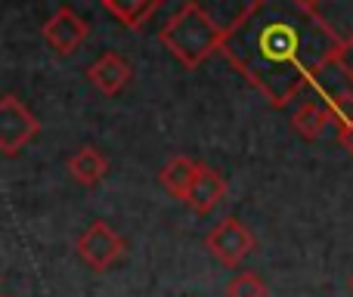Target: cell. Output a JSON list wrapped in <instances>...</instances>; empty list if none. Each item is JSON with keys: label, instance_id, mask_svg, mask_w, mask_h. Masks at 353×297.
Listing matches in <instances>:
<instances>
[{"label": "cell", "instance_id": "cell-5", "mask_svg": "<svg viewBox=\"0 0 353 297\" xmlns=\"http://www.w3.org/2000/svg\"><path fill=\"white\" fill-rule=\"evenodd\" d=\"M254 245H257L254 232H251L239 217H223L217 226H211L208 236H205L208 254H211L217 263L230 267V269H236L239 263L254 251Z\"/></svg>", "mask_w": 353, "mask_h": 297}, {"label": "cell", "instance_id": "cell-8", "mask_svg": "<svg viewBox=\"0 0 353 297\" xmlns=\"http://www.w3.org/2000/svg\"><path fill=\"white\" fill-rule=\"evenodd\" d=\"M87 78H90V84L97 87L103 96H118V93L130 84L134 68H130V62L124 59V56L103 53L90 68H87Z\"/></svg>", "mask_w": 353, "mask_h": 297}, {"label": "cell", "instance_id": "cell-13", "mask_svg": "<svg viewBox=\"0 0 353 297\" xmlns=\"http://www.w3.org/2000/svg\"><path fill=\"white\" fill-rule=\"evenodd\" d=\"M267 294H270V288L263 282V276L251 273V269L232 276L230 285H226V297H267Z\"/></svg>", "mask_w": 353, "mask_h": 297}, {"label": "cell", "instance_id": "cell-3", "mask_svg": "<svg viewBox=\"0 0 353 297\" xmlns=\"http://www.w3.org/2000/svg\"><path fill=\"white\" fill-rule=\"evenodd\" d=\"M37 134H41V121L34 118V112L16 93H3L0 99V152L6 158H16Z\"/></svg>", "mask_w": 353, "mask_h": 297}, {"label": "cell", "instance_id": "cell-14", "mask_svg": "<svg viewBox=\"0 0 353 297\" xmlns=\"http://www.w3.org/2000/svg\"><path fill=\"white\" fill-rule=\"evenodd\" d=\"M325 109H329V121L335 124L338 130L353 127V93H332Z\"/></svg>", "mask_w": 353, "mask_h": 297}, {"label": "cell", "instance_id": "cell-6", "mask_svg": "<svg viewBox=\"0 0 353 297\" xmlns=\"http://www.w3.org/2000/svg\"><path fill=\"white\" fill-rule=\"evenodd\" d=\"M41 34H43L47 47L53 50L56 56H68V53H74V50H78L81 43L87 41V34H90V25H87L74 10H68V6H59V10H56L53 16L43 22Z\"/></svg>", "mask_w": 353, "mask_h": 297}, {"label": "cell", "instance_id": "cell-7", "mask_svg": "<svg viewBox=\"0 0 353 297\" xmlns=\"http://www.w3.org/2000/svg\"><path fill=\"white\" fill-rule=\"evenodd\" d=\"M223 198H226V180H223V174H220V170H214L211 164H201L199 176L192 180V186H189L183 205H186L189 211H195L199 217H205V214H211Z\"/></svg>", "mask_w": 353, "mask_h": 297}, {"label": "cell", "instance_id": "cell-18", "mask_svg": "<svg viewBox=\"0 0 353 297\" xmlns=\"http://www.w3.org/2000/svg\"><path fill=\"white\" fill-rule=\"evenodd\" d=\"M350 291H353V276H350Z\"/></svg>", "mask_w": 353, "mask_h": 297}, {"label": "cell", "instance_id": "cell-9", "mask_svg": "<svg viewBox=\"0 0 353 297\" xmlns=\"http://www.w3.org/2000/svg\"><path fill=\"white\" fill-rule=\"evenodd\" d=\"M105 174H109V158H105L97 146H81L72 158H68V176L84 189L99 186V183L105 180Z\"/></svg>", "mask_w": 353, "mask_h": 297}, {"label": "cell", "instance_id": "cell-1", "mask_svg": "<svg viewBox=\"0 0 353 297\" xmlns=\"http://www.w3.org/2000/svg\"><path fill=\"white\" fill-rule=\"evenodd\" d=\"M341 41L304 0H251L223 28L220 56L273 109H285L335 62Z\"/></svg>", "mask_w": 353, "mask_h": 297}, {"label": "cell", "instance_id": "cell-10", "mask_svg": "<svg viewBox=\"0 0 353 297\" xmlns=\"http://www.w3.org/2000/svg\"><path fill=\"white\" fill-rule=\"evenodd\" d=\"M199 170H201V161H195V158H189V155H174L171 161L161 167L159 180H161V186H165V192H171L174 198L183 201L189 186H192V180L199 176Z\"/></svg>", "mask_w": 353, "mask_h": 297}, {"label": "cell", "instance_id": "cell-12", "mask_svg": "<svg viewBox=\"0 0 353 297\" xmlns=\"http://www.w3.org/2000/svg\"><path fill=\"white\" fill-rule=\"evenodd\" d=\"M329 109L319 103H304L298 105V112L292 115V130L301 136V140L313 143L319 140V136L325 134V127H329Z\"/></svg>", "mask_w": 353, "mask_h": 297}, {"label": "cell", "instance_id": "cell-4", "mask_svg": "<svg viewBox=\"0 0 353 297\" xmlns=\"http://www.w3.org/2000/svg\"><path fill=\"white\" fill-rule=\"evenodd\" d=\"M74 251H78V257L90 269H97V273H105V269H112L124 257V251H128V242H124V236H118V232L112 229L105 220H93V223L78 236V242H74Z\"/></svg>", "mask_w": 353, "mask_h": 297}, {"label": "cell", "instance_id": "cell-2", "mask_svg": "<svg viewBox=\"0 0 353 297\" xmlns=\"http://www.w3.org/2000/svg\"><path fill=\"white\" fill-rule=\"evenodd\" d=\"M159 41L180 65L199 68L205 59H211L214 53H220L223 28L214 22L211 12H208L205 6L189 0V3H183L180 10L161 25Z\"/></svg>", "mask_w": 353, "mask_h": 297}, {"label": "cell", "instance_id": "cell-15", "mask_svg": "<svg viewBox=\"0 0 353 297\" xmlns=\"http://www.w3.org/2000/svg\"><path fill=\"white\" fill-rule=\"evenodd\" d=\"M335 65L344 72V78L353 84V34H347L341 41V50H338V56H335Z\"/></svg>", "mask_w": 353, "mask_h": 297}, {"label": "cell", "instance_id": "cell-11", "mask_svg": "<svg viewBox=\"0 0 353 297\" xmlns=\"http://www.w3.org/2000/svg\"><path fill=\"white\" fill-rule=\"evenodd\" d=\"M124 28L140 31L155 12L165 6V0H99Z\"/></svg>", "mask_w": 353, "mask_h": 297}, {"label": "cell", "instance_id": "cell-16", "mask_svg": "<svg viewBox=\"0 0 353 297\" xmlns=\"http://www.w3.org/2000/svg\"><path fill=\"white\" fill-rule=\"evenodd\" d=\"M338 143H341V149L353 158V127H347V130H338Z\"/></svg>", "mask_w": 353, "mask_h": 297}, {"label": "cell", "instance_id": "cell-17", "mask_svg": "<svg viewBox=\"0 0 353 297\" xmlns=\"http://www.w3.org/2000/svg\"><path fill=\"white\" fill-rule=\"evenodd\" d=\"M304 3L307 6H316V3H323V0H304Z\"/></svg>", "mask_w": 353, "mask_h": 297}]
</instances>
